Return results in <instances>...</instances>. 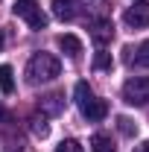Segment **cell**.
Wrapping results in <instances>:
<instances>
[{
	"mask_svg": "<svg viewBox=\"0 0 149 152\" xmlns=\"http://www.w3.org/2000/svg\"><path fill=\"white\" fill-rule=\"evenodd\" d=\"M61 73V61L53 53H35L26 61V82L29 85H41V82H53Z\"/></svg>",
	"mask_w": 149,
	"mask_h": 152,
	"instance_id": "cell-1",
	"label": "cell"
},
{
	"mask_svg": "<svg viewBox=\"0 0 149 152\" xmlns=\"http://www.w3.org/2000/svg\"><path fill=\"white\" fill-rule=\"evenodd\" d=\"M123 99L129 105H146L149 102V76H131L123 85Z\"/></svg>",
	"mask_w": 149,
	"mask_h": 152,
	"instance_id": "cell-2",
	"label": "cell"
},
{
	"mask_svg": "<svg viewBox=\"0 0 149 152\" xmlns=\"http://www.w3.org/2000/svg\"><path fill=\"white\" fill-rule=\"evenodd\" d=\"M15 15L23 18L32 29H44L47 26V15L41 12V6H38L35 0H18L15 3Z\"/></svg>",
	"mask_w": 149,
	"mask_h": 152,
	"instance_id": "cell-3",
	"label": "cell"
},
{
	"mask_svg": "<svg viewBox=\"0 0 149 152\" xmlns=\"http://www.w3.org/2000/svg\"><path fill=\"white\" fill-rule=\"evenodd\" d=\"M123 20H126V26H131V29H143V26H149V3L140 0V3L129 6L126 15H123Z\"/></svg>",
	"mask_w": 149,
	"mask_h": 152,
	"instance_id": "cell-4",
	"label": "cell"
},
{
	"mask_svg": "<svg viewBox=\"0 0 149 152\" xmlns=\"http://www.w3.org/2000/svg\"><path fill=\"white\" fill-rule=\"evenodd\" d=\"M79 111H82V117H85L88 123H99V120L108 114V102H105V99L91 96L88 102H82V105H79Z\"/></svg>",
	"mask_w": 149,
	"mask_h": 152,
	"instance_id": "cell-5",
	"label": "cell"
},
{
	"mask_svg": "<svg viewBox=\"0 0 149 152\" xmlns=\"http://www.w3.org/2000/svg\"><path fill=\"white\" fill-rule=\"evenodd\" d=\"M53 3V15L58 20H73L79 15V3L76 0H50Z\"/></svg>",
	"mask_w": 149,
	"mask_h": 152,
	"instance_id": "cell-6",
	"label": "cell"
},
{
	"mask_svg": "<svg viewBox=\"0 0 149 152\" xmlns=\"http://www.w3.org/2000/svg\"><path fill=\"white\" fill-rule=\"evenodd\" d=\"M56 44H58V50H61V53H67L70 58H79V56H82V41H79L76 35H70V32L58 35Z\"/></svg>",
	"mask_w": 149,
	"mask_h": 152,
	"instance_id": "cell-7",
	"label": "cell"
},
{
	"mask_svg": "<svg viewBox=\"0 0 149 152\" xmlns=\"http://www.w3.org/2000/svg\"><path fill=\"white\" fill-rule=\"evenodd\" d=\"M91 35H93V41H96L99 47H105V44L114 38V23H111V20H93Z\"/></svg>",
	"mask_w": 149,
	"mask_h": 152,
	"instance_id": "cell-8",
	"label": "cell"
},
{
	"mask_svg": "<svg viewBox=\"0 0 149 152\" xmlns=\"http://www.w3.org/2000/svg\"><path fill=\"white\" fill-rule=\"evenodd\" d=\"M91 152H117V149H114V140L108 137V134L96 132L91 137Z\"/></svg>",
	"mask_w": 149,
	"mask_h": 152,
	"instance_id": "cell-9",
	"label": "cell"
},
{
	"mask_svg": "<svg viewBox=\"0 0 149 152\" xmlns=\"http://www.w3.org/2000/svg\"><path fill=\"white\" fill-rule=\"evenodd\" d=\"M0 91L3 94H12L15 91V73L9 64H0Z\"/></svg>",
	"mask_w": 149,
	"mask_h": 152,
	"instance_id": "cell-10",
	"label": "cell"
},
{
	"mask_svg": "<svg viewBox=\"0 0 149 152\" xmlns=\"http://www.w3.org/2000/svg\"><path fill=\"white\" fill-rule=\"evenodd\" d=\"M93 67H96V70H111V67H114V58H111V53L99 50V53H96V58H93Z\"/></svg>",
	"mask_w": 149,
	"mask_h": 152,
	"instance_id": "cell-11",
	"label": "cell"
},
{
	"mask_svg": "<svg viewBox=\"0 0 149 152\" xmlns=\"http://www.w3.org/2000/svg\"><path fill=\"white\" fill-rule=\"evenodd\" d=\"M117 129H120V134H126V137H131V134L137 132V126L131 123L129 117H117Z\"/></svg>",
	"mask_w": 149,
	"mask_h": 152,
	"instance_id": "cell-12",
	"label": "cell"
},
{
	"mask_svg": "<svg viewBox=\"0 0 149 152\" xmlns=\"http://www.w3.org/2000/svg\"><path fill=\"white\" fill-rule=\"evenodd\" d=\"M32 132H35V137H47L50 134V126H47L44 117H32Z\"/></svg>",
	"mask_w": 149,
	"mask_h": 152,
	"instance_id": "cell-13",
	"label": "cell"
},
{
	"mask_svg": "<svg viewBox=\"0 0 149 152\" xmlns=\"http://www.w3.org/2000/svg\"><path fill=\"white\" fill-rule=\"evenodd\" d=\"M56 152H85V149H82V143H79V140L67 137V140H61V143L56 146Z\"/></svg>",
	"mask_w": 149,
	"mask_h": 152,
	"instance_id": "cell-14",
	"label": "cell"
},
{
	"mask_svg": "<svg viewBox=\"0 0 149 152\" xmlns=\"http://www.w3.org/2000/svg\"><path fill=\"white\" fill-rule=\"evenodd\" d=\"M134 61H137L140 67H149V41H143V44L137 47V56H134Z\"/></svg>",
	"mask_w": 149,
	"mask_h": 152,
	"instance_id": "cell-15",
	"label": "cell"
},
{
	"mask_svg": "<svg viewBox=\"0 0 149 152\" xmlns=\"http://www.w3.org/2000/svg\"><path fill=\"white\" fill-rule=\"evenodd\" d=\"M47 108H50V111H58V108H61V96L50 94V96H47Z\"/></svg>",
	"mask_w": 149,
	"mask_h": 152,
	"instance_id": "cell-16",
	"label": "cell"
},
{
	"mask_svg": "<svg viewBox=\"0 0 149 152\" xmlns=\"http://www.w3.org/2000/svg\"><path fill=\"white\" fill-rule=\"evenodd\" d=\"M134 152H149V140H143L140 146H134Z\"/></svg>",
	"mask_w": 149,
	"mask_h": 152,
	"instance_id": "cell-17",
	"label": "cell"
},
{
	"mask_svg": "<svg viewBox=\"0 0 149 152\" xmlns=\"http://www.w3.org/2000/svg\"><path fill=\"white\" fill-rule=\"evenodd\" d=\"M0 47H3V35H0Z\"/></svg>",
	"mask_w": 149,
	"mask_h": 152,
	"instance_id": "cell-18",
	"label": "cell"
},
{
	"mask_svg": "<svg viewBox=\"0 0 149 152\" xmlns=\"http://www.w3.org/2000/svg\"><path fill=\"white\" fill-rule=\"evenodd\" d=\"M0 117H3V108H0Z\"/></svg>",
	"mask_w": 149,
	"mask_h": 152,
	"instance_id": "cell-19",
	"label": "cell"
}]
</instances>
